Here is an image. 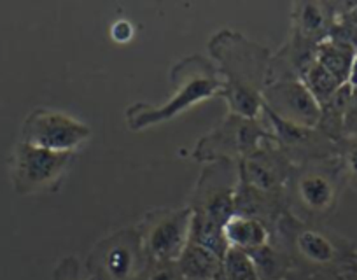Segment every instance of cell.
I'll use <instances>...</instances> for the list:
<instances>
[{
    "instance_id": "484cf974",
    "label": "cell",
    "mask_w": 357,
    "mask_h": 280,
    "mask_svg": "<svg viewBox=\"0 0 357 280\" xmlns=\"http://www.w3.org/2000/svg\"><path fill=\"white\" fill-rule=\"evenodd\" d=\"M343 280H357V277L354 275V279H352V277H350V279H343Z\"/></svg>"
},
{
    "instance_id": "9c48e42d",
    "label": "cell",
    "mask_w": 357,
    "mask_h": 280,
    "mask_svg": "<svg viewBox=\"0 0 357 280\" xmlns=\"http://www.w3.org/2000/svg\"><path fill=\"white\" fill-rule=\"evenodd\" d=\"M264 109L282 121L303 128H317L321 105L300 79H284L268 84L263 90Z\"/></svg>"
},
{
    "instance_id": "3957f363",
    "label": "cell",
    "mask_w": 357,
    "mask_h": 280,
    "mask_svg": "<svg viewBox=\"0 0 357 280\" xmlns=\"http://www.w3.org/2000/svg\"><path fill=\"white\" fill-rule=\"evenodd\" d=\"M72 163V153H53L37 146H16L13 156V179L22 193H40L53 189Z\"/></svg>"
},
{
    "instance_id": "5bb4252c",
    "label": "cell",
    "mask_w": 357,
    "mask_h": 280,
    "mask_svg": "<svg viewBox=\"0 0 357 280\" xmlns=\"http://www.w3.org/2000/svg\"><path fill=\"white\" fill-rule=\"evenodd\" d=\"M222 238L231 249H240L249 254L270 245V231L256 216L235 212L222 226Z\"/></svg>"
},
{
    "instance_id": "44dd1931",
    "label": "cell",
    "mask_w": 357,
    "mask_h": 280,
    "mask_svg": "<svg viewBox=\"0 0 357 280\" xmlns=\"http://www.w3.org/2000/svg\"><path fill=\"white\" fill-rule=\"evenodd\" d=\"M140 280H184L177 263L153 261L146 266Z\"/></svg>"
},
{
    "instance_id": "52a82bcc",
    "label": "cell",
    "mask_w": 357,
    "mask_h": 280,
    "mask_svg": "<svg viewBox=\"0 0 357 280\" xmlns=\"http://www.w3.org/2000/svg\"><path fill=\"white\" fill-rule=\"evenodd\" d=\"M263 139L275 140L272 132L261 128L256 119L231 114L211 135L202 139L197 149L198 160H215L226 156H250L261 148Z\"/></svg>"
},
{
    "instance_id": "d4e9b609",
    "label": "cell",
    "mask_w": 357,
    "mask_h": 280,
    "mask_svg": "<svg viewBox=\"0 0 357 280\" xmlns=\"http://www.w3.org/2000/svg\"><path fill=\"white\" fill-rule=\"evenodd\" d=\"M307 280H326V279H322V277H314V279H307Z\"/></svg>"
},
{
    "instance_id": "4316f807",
    "label": "cell",
    "mask_w": 357,
    "mask_h": 280,
    "mask_svg": "<svg viewBox=\"0 0 357 280\" xmlns=\"http://www.w3.org/2000/svg\"><path fill=\"white\" fill-rule=\"evenodd\" d=\"M88 280H97V279H95V277H91V279H88Z\"/></svg>"
},
{
    "instance_id": "7c38bea8",
    "label": "cell",
    "mask_w": 357,
    "mask_h": 280,
    "mask_svg": "<svg viewBox=\"0 0 357 280\" xmlns=\"http://www.w3.org/2000/svg\"><path fill=\"white\" fill-rule=\"evenodd\" d=\"M289 173L282 153L263 151V148H259L243 162L247 186L264 194L279 189Z\"/></svg>"
},
{
    "instance_id": "2e32d148",
    "label": "cell",
    "mask_w": 357,
    "mask_h": 280,
    "mask_svg": "<svg viewBox=\"0 0 357 280\" xmlns=\"http://www.w3.org/2000/svg\"><path fill=\"white\" fill-rule=\"evenodd\" d=\"M357 51L352 46L340 40L328 37L326 40L317 44L315 49V60L326 67L333 76L343 84L349 83L350 70H352L354 60H356Z\"/></svg>"
},
{
    "instance_id": "5b68a950",
    "label": "cell",
    "mask_w": 357,
    "mask_h": 280,
    "mask_svg": "<svg viewBox=\"0 0 357 280\" xmlns=\"http://www.w3.org/2000/svg\"><path fill=\"white\" fill-rule=\"evenodd\" d=\"M93 259L97 280H137L147 266L142 237L133 230L105 238L93 251Z\"/></svg>"
},
{
    "instance_id": "ffe728a7",
    "label": "cell",
    "mask_w": 357,
    "mask_h": 280,
    "mask_svg": "<svg viewBox=\"0 0 357 280\" xmlns=\"http://www.w3.org/2000/svg\"><path fill=\"white\" fill-rule=\"evenodd\" d=\"M338 153L342 155V170L347 180L357 189V135L343 137L338 144Z\"/></svg>"
},
{
    "instance_id": "7a4b0ae2",
    "label": "cell",
    "mask_w": 357,
    "mask_h": 280,
    "mask_svg": "<svg viewBox=\"0 0 357 280\" xmlns=\"http://www.w3.org/2000/svg\"><path fill=\"white\" fill-rule=\"evenodd\" d=\"M175 91L163 105L137 104L126 112V123L132 130H142L153 126L156 123L168 121L177 114L214 97L215 93H222L225 83L219 77V70L205 60L200 54L188 56L178 61L172 70Z\"/></svg>"
},
{
    "instance_id": "7402d4cb",
    "label": "cell",
    "mask_w": 357,
    "mask_h": 280,
    "mask_svg": "<svg viewBox=\"0 0 357 280\" xmlns=\"http://www.w3.org/2000/svg\"><path fill=\"white\" fill-rule=\"evenodd\" d=\"M343 135H357V88H352L349 105H347L345 118H343Z\"/></svg>"
},
{
    "instance_id": "d6986e66",
    "label": "cell",
    "mask_w": 357,
    "mask_h": 280,
    "mask_svg": "<svg viewBox=\"0 0 357 280\" xmlns=\"http://www.w3.org/2000/svg\"><path fill=\"white\" fill-rule=\"evenodd\" d=\"M329 37L349 44L357 51V2L356 4H338V18Z\"/></svg>"
},
{
    "instance_id": "603a6c76",
    "label": "cell",
    "mask_w": 357,
    "mask_h": 280,
    "mask_svg": "<svg viewBox=\"0 0 357 280\" xmlns=\"http://www.w3.org/2000/svg\"><path fill=\"white\" fill-rule=\"evenodd\" d=\"M133 33L135 32H133L132 23L126 22V20H119V22H116L114 25L111 26L112 40H116V42H119V44L128 42V40L133 37Z\"/></svg>"
},
{
    "instance_id": "e0dca14e",
    "label": "cell",
    "mask_w": 357,
    "mask_h": 280,
    "mask_svg": "<svg viewBox=\"0 0 357 280\" xmlns=\"http://www.w3.org/2000/svg\"><path fill=\"white\" fill-rule=\"evenodd\" d=\"M300 81L307 86V90L310 91L312 97L319 102L321 107L324 104H328L338 93L340 88L343 86L342 81L336 79L328 68L322 67L317 60H314L305 68V72L301 74Z\"/></svg>"
},
{
    "instance_id": "8992f818",
    "label": "cell",
    "mask_w": 357,
    "mask_h": 280,
    "mask_svg": "<svg viewBox=\"0 0 357 280\" xmlns=\"http://www.w3.org/2000/svg\"><path fill=\"white\" fill-rule=\"evenodd\" d=\"M338 172L329 166L307 165L291 173V194L298 212L308 219L331 214L338 201Z\"/></svg>"
},
{
    "instance_id": "ac0fdd59",
    "label": "cell",
    "mask_w": 357,
    "mask_h": 280,
    "mask_svg": "<svg viewBox=\"0 0 357 280\" xmlns=\"http://www.w3.org/2000/svg\"><path fill=\"white\" fill-rule=\"evenodd\" d=\"M222 280H263L252 256L240 249H226L222 256Z\"/></svg>"
},
{
    "instance_id": "ba28073f",
    "label": "cell",
    "mask_w": 357,
    "mask_h": 280,
    "mask_svg": "<svg viewBox=\"0 0 357 280\" xmlns=\"http://www.w3.org/2000/svg\"><path fill=\"white\" fill-rule=\"evenodd\" d=\"M193 208L168 210L151 217L142 237L144 251L151 261L177 263L191 238Z\"/></svg>"
},
{
    "instance_id": "277c9868",
    "label": "cell",
    "mask_w": 357,
    "mask_h": 280,
    "mask_svg": "<svg viewBox=\"0 0 357 280\" xmlns=\"http://www.w3.org/2000/svg\"><path fill=\"white\" fill-rule=\"evenodd\" d=\"M89 135L88 125L60 111L37 109L23 125V142L53 153H74Z\"/></svg>"
},
{
    "instance_id": "9a60e30c",
    "label": "cell",
    "mask_w": 357,
    "mask_h": 280,
    "mask_svg": "<svg viewBox=\"0 0 357 280\" xmlns=\"http://www.w3.org/2000/svg\"><path fill=\"white\" fill-rule=\"evenodd\" d=\"M177 266L184 280H222L221 256L191 240L177 259Z\"/></svg>"
},
{
    "instance_id": "30bf717a",
    "label": "cell",
    "mask_w": 357,
    "mask_h": 280,
    "mask_svg": "<svg viewBox=\"0 0 357 280\" xmlns=\"http://www.w3.org/2000/svg\"><path fill=\"white\" fill-rule=\"evenodd\" d=\"M294 254L314 268H354L357 252L345 249L336 238L312 226H298L293 231Z\"/></svg>"
},
{
    "instance_id": "6da1fadb",
    "label": "cell",
    "mask_w": 357,
    "mask_h": 280,
    "mask_svg": "<svg viewBox=\"0 0 357 280\" xmlns=\"http://www.w3.org/2000/svg\"><path fill=\"white\" fill-rule=\"evenodd\" d=\"M211 51L221 63L219 74L226 77L221 95L228 100L231 114L256 119L264 107L261 84L268 68L266 49L225 30L212 39Z\"/></svg>"
},
{
    "instance_id": "cb8c5ba5",
    "label": "cell",
    "mask_w": 357,
    "mask_h": 280,
    "mask_svg": "<svg viewBox=\"0 0 357 280\" xmlns=\"http://www.w3.org/2000/svg\"><path fill=\"white\" fill-rule=\"evenodd\" d=\"M354 272H356V277H357V254H356V261H354Z\"/></svg>"
},
{
    "instance_id": "8fae6325",
    "label": "cell",
    "mask_w": 357,
    "mask_h": 280,
    "mask_svg": "<svg viewBox=\"0 0 357 280\" xmlns=\"http://www.w3.org/2000/svg\"><path fill=\"white\" fill-rule=\"evenodd\" d=\"M266 112L270 123L273 126V137L279 140L282 149H286L289 155H307L312 158H326L333 153L338 151V146L333 144V140L321 132L319 128H303V126L291 125V123L282 121L272 112Z\"/></svg>"
},
{
    "instance_id": "4fadbf2b",
    "label": "cell",
    "mask_w": 357,
    "mask_h": 280,
    "mask_svg": "<svg viewBox=\"0 0 357 280\" xmlns=\"http://www.w3.org/2000/svg\"><path fill=\"white\" fill-rule=\"evenodd\" d=\"M338 18V4L331 2H296L293 6L294 32L319 44L331 36Z\"/></svg>"
}]
</instances>
